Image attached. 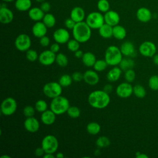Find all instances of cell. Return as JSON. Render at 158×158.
I'll use <instances>...</instances> for the list:
<instances>
[{
	"instance_id": "1",
	"label": "cell",
	"mask_w": 158,
	"mask_h": 158,
	"mask_svg": "<svg viewBox=\"0 0 158 158\" xmlns=\"http://www.w3.org/2000/svg\"><path fill=\"white\" fill-rule=\"evenodd\" d=\"M110 101L109 94L103 89L94 90L91 92L88 97V104L94 109H104L109 106Z\"/></svg>"
},
{
	"instance_id": "2",
	"label": "cell",
	"mask_w": 158,
	"mask_h": 158,
	"mask_svg": "<svg viewBox=\"0 0 158 158\" xmlns=\"http://www.w3.org/2000/svg\"><path fill=\"white\" fill-rule=\"evenodd\" d=\"M72 31L73 38L80 43L87 42L91 36V28L85 21L76 23Z\"/></svg>"
},
{
	"instance_id": "3",
	"label": "cell",
	"mask_w": 158,
	"mask_h": 158,
	"mask_svg": "<svg viewBox=\"0 0 158 158\" xmlns=\"http://www.w3.org/2000/svg\"><path fill=\"white\" fill-rule=\"evenodd\" d=\"M122 56L123 54L119 48L114 45H110L107 48L105 51L104 59L108 65L117 66L123 59Z\"/></svg>"
},
{
	"instance_id": "4",
	"label": "cell",
	"mask_w": 158,
	"mask_h": 158,
	"mask_svg": "<svg viewBox=\"0 0 158 158\" xmlns=\"http://www.w3.org/2000/svg\"><path fill=\"white\" fill-rule=\"evenodd\" d=\"M69 99L61 95L52 99L50 103V109L52 110L57 115H62L67 112L70 107Z\"/></svg>"
},
{
	"instance_id": "5",
	"label": "cell",
	"mask_w": 158,
	"mask_h": 158,
	"mask_svg": "<svg viewBox=\"0 0 158 158\" xmlns=\"http://www.w3.org/2000/svg\"><path fill=\"white\" fill-rule=\"evenodd\" d=\"M85 22L91 29H99L104 23V15L101 12H91L85 18Z\"/></svg>"
},
{
	"instance_id": "6",
	"label": "cell",
	"mask_w": 158,
	"mask_h": 158,
	"mask_svg": "<svg viewBox=\"0 0 158 158\" xmlns=\"http://www.w3.org/2000/svg\"><path fill=\"white\" fill-rule=\"evenodd\" d=\"M43 92L46 97L53 99L61 95L62 92V86L59 82H48L43 86Z\"/></svg>"
},
{
	"instance_id": "7",
	"label": "cell",
	"mask_w": 158,
	"mask_h": 158,
	"mask_svg": "<svg viewBox=\"0 0 158 158\" xmlns=\"http://www.w3.org/2000/svg\"><path fill=\"white\" fill-rule=\"evenodd\" d=\"M45 153L54 154L58 149L59 142L57 138L52 135L45 136L41 141V146Z\"/></svg>"
},
{
	"instance_id": "8",
	"label": "cell",
	"mask_w": 158,
	"mask_h": 158,
	"mask_svg": "<svg viewBox=\"0 0 158 158\" xmlns=\"http://www.w3.org/2000/svg\"><path fill=\"white\" fill-rule=\"evenodd\" d=\"M17 108V104L15 99L12 97L5 98L1 104V112L5 116L13 115Z\"/></svg>"
},
{
	"instance_id": "9",
	"label": "cell",
	"mask_w": 158,
	"mask_h": 158,
	"mask_svg": "<svg viewBox=\"0 0 158 158\" xmlns=\"http://www.w3.org/2000/svg\"><path fill=\"white\" fill-rule=\"evenodd\" d=\"M14 44L15 47L18 51L21 52H26L31 47V38L27 34L21 33L16 37L14 41Z\"/></svg>"
},
{
	"instance_id": "10",
	"label": "cell",
	"mask_w": 158,
	"mask_h": 158,
	"mask_svg": "<svg viewBox=\"0 0 158 158\" xmlns=\"http://www.w3.org/2000/svg\"><path fill=\"white\" fill-rule=\"evenodd\" d=\"M56 54L50 49L44 50L39 54L38 61L43 65L49 66L56 62Z\"/></svg>"
},
{
	"instance_id": "11",
	"label": "cell",
	"mask_w": 158,
	"mask_h": 158,
	"mask_svg": "<svg viewBox=\"0 0 158 158\" xmlns=\"http://www.w3.org/2000/svg\"><path fill=\"white\" fill-rule=\"evenodd\" d=\"M133 87L128 82H123L119 84L116 89V94L121 98H127L133 93Z\"/></svg>"
},
{
	"instance_id": "12",
	"label": "cell",
	"mask_w": 158,
	"mask_h": 158,
	"mask_svg": "<svg viewBox=\"0 0 158 158\" xmlns=\"http://www.w3.org/2000/svg\"><path fill=\"white\" fill-rule=\"evenodd\" d=\"M139 51L144 57H152L156 52L155 44L151 41H144L139 47Z\"/></svg>"
},
{
	"instance_id": "13",
	"label": "cell",
	"mask_w": 158,
	"mask_h": 158,
	"mask_svg": "<svg viewBox=\"0 0 158 158\" xmlns=\"http://www.w3.org/2000/svg\"><path fill=\"white\" fill-rule=\"evenodd\" d=\"M53 38L58 43L65 44L70 40V33L66 28H59L56 29L53 33Z\"/></svg>"
},
{
	"instance_id": "14",
	"label": "cell",
	"mask_w": 158,
	"mask_h": 158,
	"mask_svg": "<svg viewBox=\"0 0 158 158\" xmlns=\"http://www.w3.org/2000/svg\"><path fill=\"white\" fill-rule=\"evenodd\" d=\"M104 22L114 27L118 25L120 22V17L119 14L115 10H109L104 14Z\"/></svg>"
},
{
	"instance_id": "15",
	"label": "cell",
	"mask_w": 158,
	"mask_h": 158,
	"mask_svg": "<svg viewBox=\"0 0 158 158\" xmlns=\"http://www.w3.org/2000/svg\"><path fill=\"white\" fill-rule=\"evenodd\" d=\"M23 126L25 129L30 133H35L38 131L40 129V122L38 120L34 117H27L23 122Z\"/></svg>"
},
{
	"instance_id": "16",
	"label": "cell",
	"mask_w": 158,
	"mask_h": 158,
	"mask_svg": "<svg viewBox=\"0 0 158 158\" xmlns=\"http://www.w3.org/2000/svg\"><path fill=\"white\" fill-rule=\"evenodd\" d=\"M83 80L88 85L94 86L98 83L99 77L94 70H88L83 73Z\"/></svg>"
},
{
	"instance_id": "17",
	"label": "cell",
	"mask_w": 158,
	"mask_h": 158,
	"mask_svg": "<svg viewBox=\"0 0 158 158\" xmlns=\"http://www.w3.org/2000/svg\"><path fill=\"white\" fill-rule=\"evenodd\" d=\"M48 27L41 21L36 22L31 28V32L34 36L36 38H41L46 35Z\"/></svg>"
},
{
	"instance_id": "18",
	"label": "cell",
	"mask_w": 158,
	"mask_h": 158,
	"mask_svg": "<svg viewBox=\"0 0 158 158\" xmlns=\"http://www.w3.org/2000/svg\"><path fill=\"white\" fill-rule=\"evenodd\" d=\"M14 19L12 11L6 6H1L0 8V22L3 24H8L12 22Z\"/></svg>"
},
{
	"instance_id": "19",
	"label": "cell",
	"mask_w": 158,
	"mask_h": 158,
	"mask_svg": "<svg viewBox=\"0 0 158 158\" xmlns=\"http://www.w3.org/2000/svg\"><path fill=\"white\" fill-rule=\"evenodd\" d=\"M136 16L139 22L146 23L151 19L152 13L148 8L145 7H141L137 10L136 12Z\"/></svg>"
},
{
	"instance_id": "20",
	"label": "cell",
	"mask_w": 158,
	"mask_h": 158,
	"mask_svg": "<svg viewBox=\"0 0 158 158\" xmlns=\"http://www.w3.org/2000/svg\"><path fill=\"white\" fill-rule=\"evenodd\" d=\"M120 51L122 54L127 57H135L136 52L134 44L130 41H125L120 46Z\"/></svg>"
},
{
	"instance_id": "21",
	"label": "cell",
	"mask_w": 158,
	"mask_h": 158,
	"mask_svg": "<svg viewBox=\"0 0 158 158\" xmlns=\"http://www.w3.org/2000/svg\"><path fill=\"white\" fill-rule=\"evenodd\" d=\"M70 17L76 23L84 21V19L86 18L85 10L81 7L75 6L71 10Z\"/></svg>"
},
{
	"instance_id": "22",
	"label": "cell",
	"mask_w": 158,
	"mask_h": 158,
	"mask_svg": "<svg viewBox=\"0 0 158 158\" xmlns=\"http://www.w3.org/2000/svg\"><path fill=\"white\" fill-rule=\"evenodd\" d=\"M56 114L51 109H47L44 112L41 113V121L46 125H52L56 119Z\"/></svg>"
},
{
	"instance_id": "23",
	"label": "cell",
	"mask_w": 158,
	"mask_h": 158,
	"mask_svg": "<svg viewBox=\"0 0 158 158\" xmlns=\"http://www.w3.org/2000/svg\"><path fill=\"white\" fill-rule=\"evenodd\" d=\"M45 13L38 7H31L28 11V15L30 19L35 22H38L43 20Z\"/></svg>"
},
{
	"instance_id": "24",
	"label": "cell",
	"mask_w": 158,
	"mask_h": 158,
	"mask_svg": "<svg viewBox=\"0 0 158 158\" xmlns=\"http://www.w3.org/2000/svg\"><path fill=\"white\" fill-rule=\"evenodd\" d=\"M122 72V70L119 67L114 66V67L107 72L106 78L108 81L110 82H115L120 78Z\"/></svg>"
},
{
	"instance_id": "25",
	"label": "cell",
	"mask_w": 158,
	"mask_h": 158,
	"mask_svg": "<svg viewBox=\"0 0 158 158\" xmlns=\"http://www.w3.org/2000/svg\"><path fill=\"white\" fill-rule=\"evenodd\" d=\"M99 35L105 39L110 38L113 36V27L104 23L99 29Z\"/></svg>"
},
{
	"instance_id": "26",
	"label": "cell",
	"mask_w": 158,
	"mask_h": 158,
	"mask_svg": "<svg viewBox=\"0 0 158 158\" xmlns=\"http://www.w3.org/2000/svg\"><path fill=\"white\" fill-rule=\"evenodd\" d=\"M96 57L95 55L91 52H84L82 57H81V61L83 64L88 67H93L96 60Z\"/></svg>"
},
{
	"instance_id": "27",
	"label": "cell",
	"mask_w": 158,
	"mask_h": 158,
	"mask_svg": "<svg viewBox=\"0 0 158 158\" xmlns=\"http://www.w3.org/2000/svg\"><path fill=\"white\" fill-rule=\"evenodd\" d=\"M32 2L31 0H15V7L20 12L28 11L31 7Z\"/></svg>"
},
{
	"instance_id": "28",
	"label": "cell",
	"mask_w": 158,
	"mask_h": 158,
	"mask_svg": "<svg viewBox=\"0 0 158 158\" xmlns=\"http://www.w3.org/2000/svg\"><path fill=\"white\" fill-rule=\"evenodd\" d=\"M127 36V31L125 27L118 24L113 27V37L118 40H123Z\"/></svg>"
},
{
	"instance_id": "29",
	"label": "cell",
	"mask_w": 158,
	"mask_h": 158,
	"mask_svg": "<svg viewBox=\"0 0 158 158\" xmlns=\"http://www.w3.org/2000/svg\"><path fill=\"white\" fill-rule=\"evenodd\" d=\"M86 129L89 135H96L101 131V126L98 122H91L88 123Z\"/></svg>"
},
{
	"instance_id": "30",
	"label": "cell",
	"mask_w": 158,
	"mask_h": 158,
	"mask_svg": "<svg viewBox=\"0 0 158 158\" xmlns=\"http://www.w3.org/2000/svg\"><path fill=\"white\" fill-rule=\"evenodd\" d=\"M42 22L48 28H52L56 25V20L53 14L48 12L44 14Z\"/></svg>"
},
{
	"instance_id": "31",
	"label": "cell",
	"mask_w": 158,
	"mask_h": 158,
	"mask_svg": "<svg viewBox=\"0 0 158 158\" xmlns=\"http://www.w3.org/2000/svg\"><path fill=\"white\" fill-rule=\"evenodd\" d=\"M119 67L123 71L133 69L135 66V62L130 58H123L118 64Z\"/></svg>"
},
{
	"instance_id": "32",
	"label": "cell",
	"mask_w": 158,
	"mask_h": 158,
	"mask_svg": "<svg viewBox=\"0 0 158 158\" xmlns=\"http://www.w3.org/2000/svg\"><path fill=\"white\" fill-rule=\"evenodd\" d=\"M56 62L57 64L62 67H65L68 65L69 60L67 57L63 53L59 52L56 54Z\"/></svg>"
},
{
	"instance_id": "33",
	"label": "cell",
	"mask_w": 158,
	"mask_h": 158,
	"mask_svg": "<svg viewBox=\"0 0 158 158\" xmlns=\"http://www.w3.org/2000/svg\"><path fill=\"white\" fill-rule=\"evenodd\" d=\"M73 81L72 76L69 74H64L60 77L58 82L62 87H67L71 85Z\"/></svg>"
},
{
	"instance_id": "34",
	"label": "cell",
	"mask_w": 158,
	"mask_h": 158,
	"mask_svg": "<svg viewBox=\"0 0 158 158\" xmlns=\"http://www.w3.org/2000/svg\"><path fill=\"white\" fill-rule=\"evenodd\" d=\"M110 139L106 136H101L96 141V144L99 148H107L110 145Z\"/></svg>"
},
{
	"instance_id": "35",
	"label": "cell",
	"mask_w": 158,
	"mask_h": 158,
	"mask_svg": "<svg viewBox=\"0 0 158 158\" xmlns=\"http://www.w3.org/2000/svg\"><path fill=\"white\" fill-rule=\"evenodd\" d=\"M107 65L108 64L105 59H98L96 60L93 67L96 72H102L106 70Z\"/></svg>"
},
{
	"instance_id": "36",
	"label": "cell",
	"mask_w": 158,
	"mask_h": 158,
	"mask_svg": "<svg viewBox=\"0 0 158 158\" xmlns=\"http://www.w3.org/2000/svg\"><path fill=\"white\" fill-rule=\"evenodd\" d=\"M97 8L102 13H105L109 10L110 4L108 0H99L97 2Z\"/></svg>"
},
{
	"instance_id": "37",
	"label": "cell",
	"mask_w": 158,
	"mask_h": 158,
	"mask_svg": "<svg viewBox=\"0 0 158 158\" xmlns=\"http://www.w3.org/2000/svg\"><path fill=\"white\" fill-rule=\"evenodd\" d=\"M133 93L139 98H144L146 94V91L144 88L140 85H136L133 86Z\"/></svg>"
},
{
	"instance_id": "38",
	"label": "cell",
	"mask_w": 158,
	"mask_h": 158,
	"mask_svg": "<svg viewBox=\"0 0 158 158\" xmlns=\"http://www.w3.org/2000/svg\"><path fill=\"white\" fill-rule=\"evenodd\" d=\"M48 104L46 101L43 99L38 100L35 104V108L38 112H43L48 109Z\"/></svg>"
},
{
	"instance_id": "39",
	"label": "cell",
	"mask_w": 158,
	"mask_h": 158,
	"mask_svg": "<svg viewBox=\"0 0 158 158\" xmlns=\"http://www.w3.org/2000/svg\"><path fill=\"white\" fill-rule=\"evenodd\" d=\"M67 115L72 118H77L80 115V110L77 106H70L67 111Z\"/></svg>"
},
{
	"instance_id": "40",
	"label": "cell",
	"mask_w": 158,
	"mask_h": 158,
	"mask_svg": "<svg viewBox=\"0 0 158 158\" xmlns=\"http://www.w3.org/2000/svg\"><path fill=\"white\" fill-rule=\"evenodd\" d=\"M80 42L73 38L69 40V41L67 43V47L70 51L74 52L80 49Z\"/></svg>"
},
{
	"instance_id": "41",
	"label": "cell",
	"mask_w": 158,
	"mask_h": 158,
	"mask_svg": "<svg viewBox=\"0 0 158 158\" xmlns=\"http://www.w3.org/2000/svg\"><path fill=\"white\" fill-rule=\"evenodd\" d=\"M26 58L30 62H35L36 60H38L39 55L38 52L32 49H29L26 51Z\"/></svg>"
},
{
	"instance_id": "42",
	"label": "cell",
	"mask_w": 158,
	"mask_h": 158,
	"mask_svg": "<svg viewBox=\"0 0 158 158\" xmlns=\"http://www.w3.org/2000/svg\"><path fill=\"white\" fill-rule=\"evenodd\" d=\"M149 88L154 91L158 90V76L153 75L150 77L148 81Z\"/></svg>"
},
{
	"instance_id": "43",
	"label": "cell",
	"mask_w": 158,
	"mask_h": 158,
	"mask_svg": "<svg viewBox=\"0 0 158 158\" xmlns=\"http://www.w3.org/2000/svg\"><path fill=\"white\" fill-rule=\"evenodd\" d=\"M124 77H125V80L127 82L131 83L135 80L136 77V74L135 71L133 70V69H128L126 71H125Z\"/></svg>"
},
{
	"instance_id": "44",
	"label": "cell",
	"mask_w": 158,
	"mask_h": 158,
	"mask_svg": "<svg viewBox=\"0 0 158 158\" xmlns=\"http://www.w3.org/2000/svg\"><path fill=\"white\" fill-rule=\"evenodd\" d=\"M35 108L31 106H26L23 109V114L26 117H33L35 113Z\"/></svg>"
},
{
	"instance_id": "45",
	"label": "cell",
	"mask_w": 158,
	"mask_h": 158,
	"mask_svg": "<svg viewBox=\"0 0 158 158\" xmlns=\"http://www.w3.org/2000/svg\"><path fill=\"white\" fill-rule=\"evenodd\" d=\"M75 24H76V22L70 17L65 19L64 22L65 27L68 30H72L74 28Z\"/></svg>"
},
{
	"instance_id": "46",
	"label": "cell",
	"mask_w": 158,
	"mask_h": 158,
	"mask_svg": "<svg viewBox=\"0 0 158 158\" xmlns=\"http://www.w3.org/2000/svg\"><path fill=\"white\" fill-rule=\"evenodd\" d=\"M40 44L41 46L43 47H47L49 45L50 43V39L48 36H47L46 35H44L41 38H40V40H39Z\"/></svg>"
},
{
	"instance_id": "47",
	"label": "cell",
	"mask_w": 158,
	"mask_h": 158,
	"mask_svg": "<svg viewBox=\"0 0 158 158\" xmlns=\"http://www.w3.org/2000/svg\"><path fill=\"white\" fill-rule=\"evenodd\" d=\"M72 77L74 81H80L83 80V73L79 72H75L72 73Z\"/></svg>"
},
{
	"instance_id": "48",
	"label": "cell",
	"mask_w": 158,
	"mask_h": 158,
	"mask_svg": "<svg viewBox=\"0 0 158 158\" xmlns=\"http://www.w3.org/2000/svg\"><path fill=\"white\" fill-rule=\"evenodd\" d=\"M40 7L46 14V13L49 12V10H51V4H49V2H48L47 1H44V2H41Z\"/></svg>"
},
{
	"instance_id": "49",
	"label": "cell",
	"mask_w": 158,
	"mask_h": 158,
	"mask_svg": "<svg viewBox=\"0 0 158 158\" xmlns=\"http://www.w3.org/2000/svg\"><path fill=\"white\" fill-rule=\"evenodd\" d=\"M59 44H60L58 43H57V42H56V43H52V44L50 46L49 49H50L52 52H54L55 54H56V53H57V52H59V49H60V45H59Z\"/></svg>"
},
{
	"instance_id": "50",
	"label": "cell",
	"mask_w": 158,
	"mask_h": 158,
	"mask_svg": "<svg viewBox=\"0 0 158 158\" xmlns=\"http://www.w3.org/2000/svg\"><path fill=\"white\" fill-rule=\"evenodd\" d=\"M44 154H45V152L41 146L37 148L35 151V154L38 157L43 156Z\"/></svg>"
},
{
	"instance_id": "51",
	"label": "cell",
	"mask_w": 158,
	"mask_h": 158,
	"mask_svg": "<svg viewBox=\"0 0 158 158\" xmlns=\"http://www.w3.org/2000/svg\"><path fill=\"white\" fill-rule=\"evenodd\" d=\"M112 89H113L112 85L110 84H106L103 87V90L108 94L111 93V91H112Z\"/></svg>"
},
{
	"instance_id": "52",
	"label": "cell",
	"mask_w": 158,
	"mask_h": 158,
	"mask_svg": "<svg viewBox=\"0 0 158 158\" xmlns=\"http://www.w3.org/2000/svg\"><path fill=\"white\" fill-rule=\"evenodd\" d=\"M83 52L81 51V50H80V49H78L77 51H76L75 52H74V56H75V57H77V58H81V57H82V56H83Z\"/></svg>"
},
{
	"instance_id": "53",
	"label": "cell",
	"mask_w": 158,
	"mask_h": 158,
	"mask_svg": "<svg viewBox=\"0 0 158 158\" xmlns=\"http://www.w3.org/2000/svg\"><path fill=\"white\" fill-rule=\"evenodd\" d=\"M136 157L137 158H148V157L146 154H143V153H139V152L136 153Z\"/></svg>"
},
{
	"instance_id": "54",
	"label": "cell",
	"mask_w": 158,
	"mask_h": 158,
	"mask_svg": "<svg viewBox=\"0 0 158 158\" xmlns=\"http://www.w3.org/2000/svg\"><path fill=\"white\" fill-rule=\"evenodd\" d=\"M44 158H53L55 157L54 154H51V153H45L44 154V156H43Z\"/></svg>"
},
{
	"instance_id": "55",
	"label": "cell",
	"mask_w": 158,
	"mask_h": 158,
	"mask_svg": "<svg viewBox=\"0 0 158 158\" xmlns=\"http://www.w3.org/2000/svg\"><path fill=\"white\" fill-rule=\"evenodd\" d=\"M153 62H154V64L158 65V54H156L154 56Z\"/></svg>"
},
{
	"instance_id": "56",
	"label": "cell",
	"mask_w": 158,
	"mask_h": 158,
	"mask_svg": "<svg viewBox=\"0 0 158 158\" xmlns=\"http://www.w3.org/2000/svg\"><path fill=\"white\" fill-rule=\"evenodd\" d=\"M55 157L57 158H63V157H64V154L61 152H59L56 153Z\"/></svg>"
},
{
	"instance_id": "57",
	"label": "cell",
	"mask_w": 158,
	"mask_h": 158,
	"mask_svg": "<svg viewBox=\"0 0 158 158\" xmlns=\"http://www.w3.org/2000/svg\"><path fill=\"white\" fill-rule=\"evenodd\" d=\"M1 158H10V156L7 155H2V156H1Z\"/></svg>"
},
{
	"instance_id": "58",
	"label": "cell",
	"mask_w": 158,
	"mask_h": 158,
	"mask_svg": "<svg viewBox=\"0 0 158 158\" xmlns=\"http://www.w3.org/2000/svg\"><path fill=\"white\" fill-rule=\"evenodd\" d=\"M3 2H12L14 1V0H2Z\"/></svg>"
},
{
	"instance_id": "59",
	"label": "cell",
	"mask_w": 158,
	"mask_h": 158,
	"mask_svg": "<svg viewBox=\"0 0 158 158\" xmlns=\"http://www.w3.org/2000/svg\"><path fill=\"white\" fill-rule=\"evenodd\" d=\"M37 2H44V1H45V0H35Z\"/></svg>"
}]
</instances>
